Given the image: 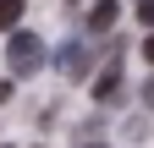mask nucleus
I'll list each match as a JSON object with an SVG mask.
<instances>
[{"mask_svg":"<svg viewBox=\"0 0 154 148\" xmlns=\"http://www.w3.org/2000/svg\"><path fill=\"white\" fill-rule=\"evenodd\" d=\"M44 39L38 33H6V66H11V77H33L38 66H44Z\"/></svg>","mask_w":154,"mask_h":148,"instance_id":"nucleus-1","label":"nucleus"},{"mask_svg":"<svg viewBox=\"0 0 154 148\" xmlns=\"http://www.w3.org/2000/svg\"><path fill=\"white\" fill-rule=\"evenodd\" d=\"M55 61H61V71L77 82V77L88 71V49H83V44H61V55H55Z\"/></svg>","mask_w":154,"mask_h":148,"instance_id":"nucleus-2","label":"nucleus"},{"mask_svg":"<svg viewBox=\"0 0 154 148\" xmlns=\"http://www.w3.org/2000/svg\"><path fill=\"white\" fill-rule=\"evenodd\" d=\"M110 22H116V0H94L88 16H83V28H88V33H105Z\"/></svg>","mask_w":154,"mask_h":148,"instance_id":"nucleus-3","label":"nucleus"},{"mask_svg":"<svg viewBox=\"0 0 154 148\" xmlns=\"http://www.w3.org/2000/svg\"><path fill=\"white\" fill-rule=\"evenodd\" d=\"M22 11H28V0H0V33H17Z\"/></svg>","mask_w":154,"mask_h":148,"instance_id":"nucleus-4","label":"nucleus"},{"mask_svg":"<svg viewBox=\"0 0 154 148\" xmlns=\"http://www.w3.org/2000/svg\"><path fill=\"white\" fill-rule=\"evenodd\" d=\"M138 22H154V0H138Z\"/></svg>","mask_w":154,"mask_h":148,"instance_id":"nucleus-5","label":"nucleus"},{"mask_svg":"<svg viewBox=\"0 0 154 148\" xmlns=\"http://www.w3.org/2000/svg\"><path fill=\"white\" fill-rule=\"evenodd\" d=\"M143 61L154 66V33H149V39H143Z\"/></svg>","mask_w":154,"mask_h":148,"instance_id":"nucleus-6","label":"nucleus"}]
</instances>
